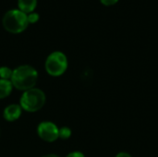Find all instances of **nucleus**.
Returning a JSON list of instances; mask_svg holds the SVG:
<instances>
[{"label": "nucleus", "mask_w": 158, "mask_h": 157, "mask_svg": "<svg viewBox=\"0 0 158 157\" xmlns=\"http://www.w3.org/2000/svg\"><path fill=\"white\" fill-rule=\"evenodd\" d=\"M68 68V58L60 51L51 53L45 60L46 72L53 77H59L65 73Z\"/></svg>", "instance_id": "obj_4"}, {"label": "nucleus", "mask_w": 158, "mask_h": 157, "mask_svg": "<svg viewBox=\"0 0 158 157\" xmlns=\"http://www.w3.org/2000/svg\"><path fill=\"white\" fill-rule=\"evenodd\" d=\"M42 157H59L58 155H54V154H50V155H44V156Z\"/></svg>", "instance_id": "obj_15"}, {"label": "nucleus", "mask_w": 158, "mask_h": 157, "mask_svg": "<svg viewBox=\"0 0 158 157\" xmlns=\"http://www.w3.org/2000/svg\"><path fill=\"white\" fill-rule=\"evenodd\" d=\"M38 80L37 70L30 65H22L13 70L10 81L16 89L27 91L34 88Z\"/></svg>", "instance_id": "obj_1"}, {"label": "nucleus", "mask_w": 158, "mask_h": 157, "mask_svg": "<svg viewBox=\"0 0 158 157\" xmlns=\"http://www.w3.org/2000/svg\"><path fill=\"white\" fill-rule=\"evenodd\" d=\"M21 112H22V108L19 105L12 104L4 109L3 117L6 121L13 122L19 118V117L21 116Z\"/></svg>", "instance_id": "obj_6"}, {"label": "nucleus", "mask_w": 158, "mask_h": 157, "mask_svg": "<svg viewBox=\"0 0 158 157\" xmlns=\"http://www.w3.org/2000/svg\"><path fill=\"white\" fill-rule=\"evenodd\" d=\"M58 131L59 129L56 124L50 121L41 122L37 127L38 136L44 142L54 143L58 139Z\"/></svg>", "instance_id": "obj_5"}, {"label": "nucleus", "mask_w": 158, "mask_h": 157, "mask_svg": "<svg viewBox=\"0 0 158 157\" xmlns=\"http://www.w3.org/2000/svg\"><path fill=\"white\" fill-rule=\"evenodd\" d=\"M66 157H85L84 155L81 152H72L70 154H69Z\"/></svg>", "instance_id": "obj_13"}, {"label": "nucleus", "mask_w": 158, "mask_h": 157, "mask_svg": "<svg viewBox=\"0 0 158 157\" xmlns=\"http://www.w3.org/2000/svg\"><path fill=\"white\" fill-rule=\"evenodd\" d=\"M19 9L29 14L34 11L37 6V0H18Z\"/></svg>", "instance_id": "obj_7"}, {"label": "nucleus", "mask_w": 158, "mask_h": 157, "mask_svg": "<svg viewBox=\"0 0 158 157\" xmlns=\"http://www.w3.org/2000/svg\"><path fill=\"white\" fill-rule=\"evenodd\" d=\"M13 85L9 80L0 79V99L7 97L12 92Z\"/></svg>", "instance_id": "obj_8"}, {"label": "nucleus", "mask_w": 158, "mask_h": 157, "mask_svg": "<svg viewBox=\"0 0 158 157\" xmlns=\"http://www.w3.org/2000/svg\"><path fill=\"white\" fill-rule=\"evenodd\" d=\"M45 94L44 93L38 89L32 88L25 91L19 100V105L21 108L27 112H36L40 110L45 104Z\"/></svg>", "instance_id": "obj_3"}, {"label": "nucleus", "mask_w": 158, "mask_h": 157, "mask_svg": "<svg viewBox=\"0 0 158 157\" xmlns=\"http://www.w3.org/2000/svg\"><path fill=\"white\" fill-rule=\"evenodd\" d=\"M101 3L105 6H112L118 3V0H100Z\"/></svg>", "instance_id": "obj_12"}, {"label": "nucleus", "mask_w": 158, "mask_h": 157, "mask_svg": "<svg viewBox=\"0 0 158 157\" xmlns=\"http://www.w3.org/2000/svg\"><path fill=\"white\" fill-rule=\"evenodd\" d=\"M2 22L4 28L11 33L22 32L29 25L27 14L22 12L19 8H14L6 11L3 17Z\"/></svg>", "instance_id": "obj_2"}, {"label": "nucleus", "mask_w": 158, "mask_h": 157, "mask_svg": "<svg viewBox=\"0 0 158 157\" xmlns=\"http://www.w3.org/2000/svg\"><path fill=\"white\" fill-rule=\"evenodd\" d=\"M12 73H13V70L10 69L8 67H0V79L10 81Z\"/></svg>", "instance_id": "obj_9"}, {"label": "nucleus", "mask_w": 158, "mask_h": 157, "mask_svg": "<svg viewBox=\"0 0 158 157\" xmlns=\"http://www.w3.org/2000/svg\"><path fill=\"white\" fill-rule=\"evenodd\" d=\"M71 136V130L69 127H62L58 131V138L62 140H67Z\"/></svg>", "instance_id": "obj_10"}, {"label": "nucleus", "mask_w": 158, "mask_h": 157, "mask_svg": "<svg viewBox=\"0 0 158 157\" xmlns=\"http://www.w3.org/2000/svg\"><path fill=\"white\" fill-rule=\"evenodd\" d=\"M27 19H28V22L31 23V24H33L35 22H37L40 19V16L38 13L36 12H31V13H29L27 14Z\"/></svg>", "instance_id": "obj_11"}, {"label": "nucleus", "mask_w": 158, "mask_h": 157, "mask_svg": "<svg viewBox=\"0 0 158 157\" xmlns=\"http://www.w3.org/2000/svg\"><path fill=\"white\" fill-rule=\"evenodd\" d=\"M116 157H132V156H131L130 154H128V153L122 152V153H119V154H118Z\"/></svg>", "instance_id": "obj_14"}]
</instances>
